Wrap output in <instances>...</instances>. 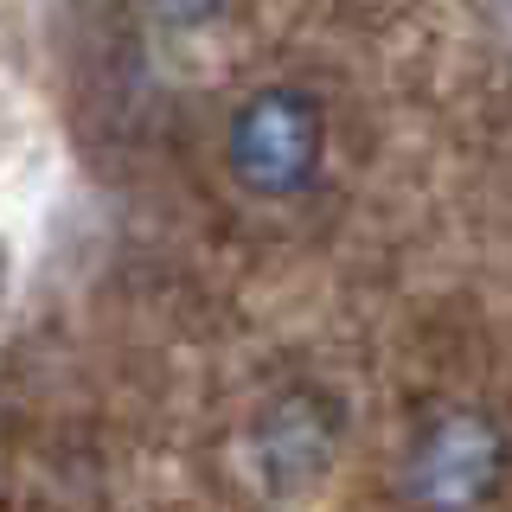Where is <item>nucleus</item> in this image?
<instances>
[{"label": "nucleus", "mask_w": 512, "mask_h": 512, "mask_svg": "<svg viewBox=\"0 0 512 512\" xmlns=\"http://www.w3.org/2000/svg\"><path fill=\"white\" fill-rule=\"evenodd\" d=\"M154 7H160V20H173V26H205V20H218L224 0H154Z\"/></svg>", "instance_id": "nucleus-4"}, {"label": "nucleus", "mask_w": 512, "mask_h": 512, "mask_svg": "<svg viewBox=\"0 0 512 512\" xmlns=\"http://www.w3.org/2000/svg\"><path fill=\"white\" fill-rule=\"evenodd\" d=\"M224 167L250 199H301L327 167V109L301 84H263L231 109Z\"/></svg>", "instance_id": "nucleus-1"}, {"label": "nucleus", "mask_w": 512, "mask_h": 512, "mask_svg": "<svg viewBox=\"0 0 512 512\" xmlns=\"http://www.w3.org/2000/svg\"><path fill=\"white\" fill-rule=\"evenodd\" d=\"M500 474H506V442L487 416H442L436 429L416 448V500L423 506H442V512H461V506H480L500 493Z\"/></svg>", "instance_id": "nucleus-2"}, {"label": "nucleus", "mask_w": 512, "mask_h": 512, "mask_svg": "<svg viewBox=\"0 0 512 512\" xmlns=\"http://www.w3.org/2000/svg\"><path fill=\"white\" fill-rule=\"evenodd\" d=\"M320 397L308 391H295V397H282L276 410L263 416V429H256V448H263V480H308L327 468V455H333V423H320Z\"/></svg>", "instance_id": "nucleus-3"}]
</instances>
